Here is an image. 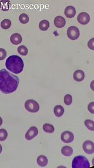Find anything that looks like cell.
<instances>
[{
    "mask_svg": "<svg viewBox=\"0 0 94 168\" xmlns=\"http://www.w3.org/2000/svg\"><path fill=\"white\" fill-rule=\"evenodd\" d=\"M20 79L6 69L0 70V91L4 94H10L17 89Z\"/></svg>",
    "mask_w": 94,
    "mask_h": 168,
    "instance_id": "obj_1",
    "label": "cell"
},
{
    "mask_svg": "<svg viewBox=\"0 0 94 168\" xmlns=\"http://www.w3.org/2000/svg\"><path fill=\"white\" fill-rule=\"evenodd\" d=\"M5 66L7 69L12 73L20 74L23 70L24 63H23V61L21 58V57L17 55H12L7 59Z\"/></svg>",
    "mask_w": 94,
    "mask_h": 168,
    "instance_id": "obj_2",
    "label": "cell"
},
{
    "mask_svg": "<svg viewBox=\"0 0 94 168\" xmlns=\"http://www.w3.org/2000/svg\"><path fill=\"white\" fill-rule=\"evenodd\" d=\"M90 167V162L84 156H77L72 161V168H89Z\"/></svg>",
    "mask_w": 94,
    "mask_h": 168,
    "instance_id": "obj_3",
    "label": "cell"
},
{
    "mask_svg": "<svg viewBox=\"0 0 94 168\" xmlns=\"http://www.w3.org/2000/svg\"><path fill=\"white\" fill-rule=\"evenodd\" d=\"M25 109L29 112L36 113L39 110V105L34 100H28L25 104Z\"/></svg>",
    "mask_w": 94,
    "mask_h": 168,
    "instance_id": "obj_4",
    "label": "cell"
},
{
    "mask_svg": "<svg viewBox=\"0 0 94 168\" xmlns=\"http://www.w3.org/2000/svg\"><path fill=\"white\" fill-rule=\"evenodd\" d=\"M80 32L77 27L71 26L67 30V36L72 40H76L79 37Z\"/></svg>",
    "mask_w": 94,
    "mask_h": 168,
    "instance_id": "obj_5",
    "label": "cell"
},
{
    "mask_svg": "<svg viewBox=\"0 0 94 168\" xmlns=\"http://www.w3.org/2000/svg\"><path fill=\"white\" fill-rule=\"evenodd\" d=\"M83 148L84 151L87 154H93L94 152V143L90 140L85 141L83 145Z\"/></svg>",
    "mask_w": 94,
    "mask_h": 168,
    "instance_id": "obj_6",
    "label": "cell"
},
{
    "mask_svg": "<svg viewBox=\"0 0 94 168\" xmlns=\"http://www.w3.org/2000/svg\"><path fill=\"white\" fill-rule=\"evenodd\" d=\"M77 21L81 25H86L90 21V16L86 12H81L77 16Z\"/></svg>",
    "mask_w": 94,
    "mask_h": 168,
    "instance_id": "obj_7",
    "label": "cell"
},
{
    "mask_svg": "<svg viewBox=\"0 0 94 168\" xmlns=\"http://www.w3.org/2000/svg\"><path fill=\"white\" fill-rule=\"evenodd\" d=\"M37 134H38V129H37V128L34 126L31 127L26 133V134H25L26 140H31L32 139H33L37 135Z\"/></svg>",
    "mask_w": 94,
    "mask_h": 168,
    "instance_id": "obj_8",
    "label": "cell"
},
{
    "mask_svg": "<svg viewBox=\"0 0 94 168\" xmlns=\"http://www.w3.org/2000/svg\"><path fill=\"white\" fill-rule=\"evenodd\" d=\"M61 138L64 143H71L74 140V136L72 132L64 131L61 135Z\"/></svg>",
    "mask_w": 94,
    "mask_h": 168,
    "instance_id": "obj_9",
    "label": "cell"
},
{
    "mask_svg": "<svg viewBox=\"0 0 94 168\" xmlns=\"http://www.w3.org/2000/svg\"><path fill=\"white\" fill-rule=\"evenodd\" d=\"M76 8H75L73 6L70 5L66 7L64 10V14L67 18H72L76 16Z\"/></svg>",
    "mask_w": 94,
    "mask_h": 168,
    "instance_id": "obj_10",
    "label": "cell"
},
{
    "mask_svg": "<svg viewBox=\"0 0 94 168\" xmlns=\"http://www.w3.org/2000/svg\"><path fill=\"white\" fill-rule=\"evenodd\" d=\"M65 24H66V20L63 17L61 16H58L55 18L54 25L56 27L62 28L65 26Z\"/></svg>",
    "mask_w": 94,
    "mask_h": 168,
    "instance_id": "obj_11",
    "label": "cell"
},
{
    "mask_svg": "<svg viewBox=\"0 0 94 168\" xmlns=\"http://www.w3.org/2000/svg\"><path fill=\"white\" fill-rule=\"evenodd\" d=\"M11 41L14 45H18L22 41V37L18 33H14L11 36Z\"/></svg>",
    "mask_w": 94,
    "mask_h": 168,
    "instance_id": "obj_12",
    "label": "cell"
},
{
    "mask_svg": "<svg viewBox=\"0 0 94 168\" xmlns=\"http://www.w3.org/2000/svg\"><path fill=\"white\" fill-rule=\"evenodd\" d=\"M11 3L9 0H1L0 1V9L3 11H7L11 8Z\"/></svg>",
    "mask_w": 94,
    "mask_h": 168,
    "instance_id": "obj_13",
    "label": "cell"
},
{
    "mask_svg": "<svg viewBox=\"0 0 94 168\" xmlns=\"http://www.w3.org/2000/svg\"><path fill=\"white\" fill-rule=\"evenodd\" d=\"M74 79L77 81H81L84 79V73L81 70H77L74 73Z\"/></svg>",
    "mask_w": 94,
    "mask_h": 168,
    "instance_id": "obj_14",
    "label": "cell"
},
{
    "mask_svg": "<svg viewBox=\"0 0 94 168\" xmlns=\"http://www.w3.org/2000/svg\"><path fill=\"white\" fill-rule=\"evenodd\" d=\"M37 163L40 167H45L48 164V159L44 155H40L37 158Z\"/></svg>",
    "mask_w": 94,
    "mask_h": 168,
    "instance_id": "obj_15",
    "label": "cell"
},
{
    "mask_svg": "<svg viewBox=\"0 0 94 168\" xmlns=\"http://www.w3.org/2000/svg\"><path fill=\"white\" fill-rule=\"evenodd\" d=\"M54 112L57 117H61L64 114V109L61 105H56L54 109Z\"/></svg>",
    "mask_w": 94,
    "mask_h": 168,
    "instance_id": "obj_16",
    "label": "cell"
},
{
    "mask_svg": "<svg viewBox=\"0 0 94 168\" xmlns=\"http://www.w3.org/2000/svg\"><path fill=\"white\" fill-rule=\"evenodd\" d=\"M61 153L63 155L66 156H70L72 155L73 150L70 146H64L61 149Z\"/></svg>",
    "mask_w": 94,
    "mask_h": 168,
    "instance_id": "obj_17",
    "label": "cell"
},
{
    "mask_svg": "<svg viewBox=\"0 0 94 168\" xmlns=\"http://www.w3.org/2000/svg\"><path fill=\"white\" fill-rule=\"evenodd\" d=\"M49 26H50L49 21L46 20H42L39 24V29L43 31H45L46 30H48V28H49Z\"/></svg>",
    "mask_w": 94,
    "mask_h": 168,
    "instance_id": "obj_18",
    "label": "cell"
},
{
    "mask_svg": "<svg viewBox=\"0 0 94 168\" xmlns=\"http://www.w3.org/2000/svg\"><path fill=\"white\" fill-rule=\"evenodd\" d=\"M43 129L45 132L49 133H52L54 131V127L52 125L49 124H45L43 125Z\"/></svg>",
    "mask_w": 94,
    "mask_h": 168,
    "instance_id": "obj_19",
    "label": "cell"
},
{
    "mask_svg": "<svg viewBox=\"0 0 94 168\" xmlns=\"http://www.w3.org/2000/svg\"><path fill=\"white\" fill-rule=\"evenodd\" d=\"M19 20L22 23V24H26L29 21V17L27 14L23 13L19 17Z\"/></svg>",
    "mask_w": 94,
    "mask_h": 168,
    "instance_id": "obj_20",
    "label": "cell"
},
{
    "mask_svg": "<svg viewBox=\"0 0 94 168\" xmlns=\"http://www.w3.org/2000/svg\"><path fill=\"white\" fill-rule=\"evenodd\" d=\"M11 26V21L8 19H5L1 22V27L3 29H8Z\"/></svg>",
    "mask_w": 94,
    "mask_h": 168,
    "instance_id": "obj_21",
    "label": "cell"
},
{
    "mask_svg": "<svg viewBox=\"0 0 94 168\" xmlns=\"http://www.w3.org/2000/svg\"><path fill=\"white\" fill-rule=\"evenodd\" d=\"M17 52L22 56H26L28 54V49L25 45H21L18 47Z\"/></svg>",
    "mask_w": 94,
    "mask_h": 168,
    "instance_id": "obj_22",
    "label": "cell"
},
{
    "mask_svg": "<svg viewBox=\"0 0 94 168\" xmlns=\"http://www.w3.org/2000/svg\"><path fill=\"white\" fill-rule=\"evenodd\" d=\"M8 136L7 131L4 129H0V141L5 140Z\"/></svg>",
    "mask_w": 94,
    "mask_h": 168,
    "instance_id": "obj_23",
    "label": "cell"
},
{
    "mask_svg": "<svg viewBox=\"0 0 94 168\" xmlns=\"http://www.w3.org/2000/svg\"><path fill=\"white\" fill-rule=\"evenodd\" d=\"M84 124H85L86 127L90 129V131H93L94 130V122L93 121L90 120H86L84 122Z\"/></svg>",
    "mask_w": 94,
    "mask_h": 168,
    "instance_id": "obj_24",
    "label": "cell"
},
{
    "mask_svg": "<svg viewBox=\"0 0 94 168\" xmlns=\"http://www.w3.org/2000/svg\"><path fill=\"white\" fill-rule=\"evenodd\" d=\"M64 102L67 105H71L72 103V97L70 94H67L65 95L64 97Z\"/></svg>",
    "mask_w": 94,
    "mask_h": 168,
    "instance_id": "obj_25",
    "label": "cell"
},
{
    "mask_svg": "<svg viewBox=\"0 0 94 168\" xmlns=\"http://www.w3.org/2000/svg\"><path fill=\"white\" fill-rule=\"evenodd\" d=\"M7 56V52L4 49H0V60H3Z\"/></svg>",
    "mask_w": 94,
    "mask_h": 168,
    "instance_id": "obj_26",
    "label": "cell"
},
{
    "mask_svg": "<svg viewBox=\"0 0 94 168\" xmlns=\"http://www.w3.org/2000/svg\"><path fill=\"white\" fill-rule=\"evenodd\" d=\"M94 38H92V39L88 42V47L90 48L92 50H94Z\"/></svg>",
    "mask_w": 94,
    "mask_h": 168,
    "instance_id": "obj_27",
    "label": "cell"
},
{
    "mask_svg": "<svg viewBox=\"0 0 94 168\" xmlns=\"http://www.w3.org/2000/svg\"><path fill=\"white\" fill-rule=\"evenodd\" d=\"M93 108H94V103L93 102H91L90 104L88 105V111H90L91 113H92V114H94Z\"/></svg>",
    "mask_w": 94,
    "mask_h": 168,
    "instance_id": "obj_28",
    "label": "cell"
},
{
    "mask_svg": "<svg viewBox=\"0 0 94 168\" xmlns=\"http://www.w3.org/2000/svg\"><path fill=\"white\" fill-rule=\"evenodd\" d=\"M2 123H3V120L1 117H0V126H1L2 125Z\"/></svg>",
    "mask_w": 94,
    "mask_h": 168,
    "instance_id": "obj_29",
    "label": "cell"
},
{
    "mask_svg": "<svg viewBox=\"0 0 94 168\" xmlns=\"http://www.w3.org/2000/svg\"><path fill=\"white\" fill-rule=\"evenodd\" d=\"M2 147L1 145H0V153H2Z\"/></svg>",
    "mask_w": 94,
    "mask_h": 168,
    "instance_id": "obj_30",
    "label": "cell"
}]
</instances>
